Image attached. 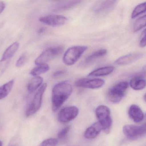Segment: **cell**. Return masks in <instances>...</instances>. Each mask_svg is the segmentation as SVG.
<instances>
[{
  "mask_svg": "<svg viewBox=\"0 0 146 146\" xmlns=\"http://www.w3.org/2000/svg\"><path fill=\"white\" fill-rule=\"evenodd\" d=\"M72 91V87L68 81H62L56 84L52 90V110H58L71 96Z\"/></svg>",
  "mask_w": 146,
  "mask_h": 146,
  "instance_id": "obj_1",
  "label": "cell"
},
{
  "mask_svg": "<svg viewBox=\"0 0 146 146\" xmlns=\"http://www.w3.org/2000/svg\"><path fill=\"white\" fill-rule=\"evenodd\" d=\"M96 117L105 133H110L112 127V121L110 109L107 106L100 105L95 110Z\"/></svg>",
  "mask_w": 146,
  "mask_h": 146,
  "instance_id": "obj_2",
  "label": "cell"
},
{
  "mask_svg": "<svg viewBox=\"0 0 146 146\" xmlns=\"http://www.w3.org/2000/svg\"><path fill=\"white\" fill-rule=\"evenodd\" d=\"M128 87V83L126 81H121L115 84L108 90L107 94L108 100L113 103L121 102Z\"/></svg>",
  "mask_w": 146,
  "mask_h": 146,
  "instance_id": "obj_3",
  "label": "cell"
},
{
  "mask_svg": "<svg viewBox=\"0 0 146 146\" xmlns=\"http://www.w3.org/2000/svg\"><path fill=\"white\" fill-rule=\"evenodd\" d=\"M87 49V46L85 45H77L70 47L64 53L63 62L68 66L74 65Z\"/></svg>",
  "mask_w": 146,
  "mask_h": 146,
  "instance_id": "obj_4",
  "label": "cell"
},
{
  "mask_svg": "<svg viewBox=\"0 0 146 146\" xmlns=\"http://www.w3.org/2000/svg\"><path fill=\"white\" fill-rule=\"evenodd\" d=\"M64 49V47L62 45H57L48 48L44 51L35 60V64L38 66L46 64V63L61 55Z\"/></svg>",
  "mask_w": 146,
  "mask_h": 146,
  "instance_id": "obj_5",
  "label": "cell"
},
{
  "mask_svg": "<svg viewBox=\"0 0 146 146\" xmlns=\"http://www.w3.org/2000/svg\"><path fill=\"white\" fill-rule=\"evenodd\" d=\"M47 87V84L44 83L42 85L37 91L32 101L28 106L26 112V116L27 117L33 115L36 113L41 108L43 96Z\"/></svg>",
  "mask_w": 146,
  "mask_h": 146,
  "instance_id": "obj_6",
  "label": "cell"
},
{
  "mask_svg": "<svg viewBox=\"0 0 146 146\" xmlns=\"http://www.w3.org/2000/svg\"><path fill=\"white\" fill-rule=\"evenodd\" d=\"M123 132L129 139H138L146 135V123L141 126L126 125L123 127Z\"/></svg>",
  "mask_w": 146,
  "mask_h": 146,
  "instance_id": "obj_7",
  "label": "cell"
},
{
  "mask_svg": "<svg viewBox=\"0 0 146 146\" xmlns=\"http://www.w3.org/2000/svg\"><path fill=\"white\" fill-rule=\"evenodd\" d=\"M68 19L66 16L60 15H49L41 17L39 21L50 26L59 27L65 25Z\"/></svg>",
  "mask_w": 146,
  "mask_h": 146,
  "instance_id": "obj_8",
  "label": "cell"
},
{
  "mask_svg": "<svg viewBox=\"0 0 146 146\" xmlns=\"http://www.w3.org/2000/svg\"><path fill=\"white\" fill-rule=\"evenodd\" d=\"M79 114V109L76 106L65 107L61 110L58 115V119L61 123H66L74 119Z\"/></svg>",
  "mask_w": 146,
  "mask_h": 146,
  "instance_id": "obj_9",
  "label": "cell"
},
{
  "mask_svg": "<svg viewBox=\"0 0 146 146\" xmlns=\"http://www.w3.org/2000/svg\"><path fill=\"white\" fill-rule=\"evenodd\" d=\"M105 81L100 79H88L86 78L79 79L75 82L77 87L88 89H98L101 88L105 84Z\"/></svg>",
  "mask_w": 146,
  "mask_h": 146,
  "instance_id": "obj_10",
  "label": "cell"
},
{
  "mask_svg": "<svg viewBox=\"0 0 146 146\" xmlns=\"http://www.w3.org/2000/svg\"><path fill=\"white\" fill-rule=\"evenodd\" d=\"M116 3L115 1H98L94 6V12L99 15L107 13L114 8Z\"/></svg>",
  "mask_w": 146,
  "mask_h": 146,
  "instance_id": "obj_11",
  "label": "cell"
},
{
  "mask_svg": "<svg viewBox=\"0 0 146 146\" xmlns=\"http://www.w3.org/2000/svg\"><path fill=\"white\" fill-rule=\"evenodd\" d=\"M143 54L140 53H131L121 57L116 60L115 63L118 65H124L130 64L141 58Z\"/></svg>",
  "mask_w": 146,
  "mask_h": 146,
  "instance_id": "obj_12",
  "label": "cell"
},
{
  "mask_svg": "<svg viewBox=\"0 0 146 146\" xmlns=\"http://www.w3.org/2000/svg\"><path fill=\"white\" fill-rule=\"evenodd\" d=\"M130 118L136 123L142 121L144 118V114L142 110L136 105H132L128 111Z\"/></svg>",
  "mask_w": 146,
  "mask_h": 146,
  "instance_id": "obj_13",
  "label": "cell"
},
{
  "mask_svg": "<svg viewBox=\"0 0 146 146\" xmlns=\"http://www.w3.org/2000/svg\"><path fill=\"white\" fill-rule=\"evenodd\" d=\"M102 130L99 123L95 122L87 129L84 133V136L86 139H95L98 136Z\"/></svg>",
  "mask_w": 146,
  "mask_h": 146,
  "instance_id": "obj_14",
  "label": "cell"
},
{
  "mask_svg": "<svg viewBox=\"0 0 146 146\" xmlns=\"http://www.w3.org/2000/svg\"><path fill=\"white\" fill-rule=\"evenodd\" d=\"M80 1H59L54 5L53 9L56 11H62L70 9L80 3Z\"/></svg>",
  "mask_w": 146,
  "mask_h": 146,
  "instance_id": "obj_15",
  "label": "cell"
},
{
  "mask_svg": "<svg viewBox=\"0 0 146 146\" xmlns=\"http://www.w3.org/2000/svg\"><path fill=\"white\" fill-rule=\"evenodd\" d=\"M129 85L134 90L136 91L143 90L146 87V80L145 77L139 74L131 79Z\"/></svg>",
  "mask_w": 146,
  "mask_h": 146,
  "instance_id": "obj_16",
  "label": "cell"
},
{
  "mask_svg": "<svg viewBox=\"0 0 146 146\" xmlns=\"http://www.w3.org/2000/svg\"><path fill=\"white\" fill-rule=\"evenodd\" d=\"M19 43L15 42L9 45L3 52L1 60L3 61H10L19 48Z\"/></svg>",
  "mask_w": 146,
  "mask_h": 146,
  "instance_id": "obj_17",
  "label": "cell"
},
{
  "mask_svg": "<svg viewBox=\"0 0 146 146\" xmlns=\"http://www.w3.org/2000/svg\"><path fill=\"white\" fill-rule=\"evenodd\" d=\"M115 69L113 66H106L99 68L90 72L88 76L89 77H100L109 75L112 73Z\"/></svg>",
  "mask_w": 146,
  "mask_h": 146,
  "instance_id": "obj_18",
  "label": "cell"
},
{
  "mask_svg": "<svg viewBox=\"0 0 146 146\" xmlns=\"http://www.w3.org/2000/svg\"><path fill=\"white\" fill-rule=\"evenodd\" d=\"M43 79L40 76H35L31 80L27 86L29 92L33 93L42 85Z\"/></svg>",
  "mask_w": 146,
  "mask_h": 146,
  "instance_id": "obj_19",
  "label": "cell"
},
{
  "mask_svg": "<svg viewBox=\"0 0 146 146\" xmlns=\"http://www.w3.org/2000/svg\"><path fill=\"white\" fill-rule=\"evenodd\" d=\"M14 80H11L0 87V100L5 98L10 93L13 87Z\"/></svg>",
  "mask_w": 146,
  "mask_h": 146,
  "instance_id": "obj_20",
  "label": "cell"
},
{
  "mask_svg": "<svg viewBox=\"0 0 146 146\" xmlns=\"http://www.w3.org/2000/svg\"><path fill=\"white\" fill-rule=\"evenodd\" d=\"M107 51L106 49H101L92 53L85 59L84 63L86 64L91 63L98 58L102 57L107 54Z\"/></svg>",
  "mask_w": 146,
  "mask_h": 146,
  "instance_id": "obj_21",
  "label": "cell"
},
{
  "mask_svg": "<svg viewBox=\"0 0 146 146\" xmlns=\"http://www.w3.org/2000/svg\"><path fill=\"white\" fill-rule=\"evenodd\" d=\"M50 67L47 64L38 65L37 67L32 69L30 72V74L33 76H38L40 75L45 73L49 70Z\"/></svg>",
  "mask_w": 146,
  "mask_h": 146,
  "instance_id": "obj_22",
  "label": "cell"
},
{
  "mask_svg": "<svg viewBox=\"0 0 146 146\" xmlns=\"http://www.w3.org/2000/svg\"><path fill=\"white\" fill-rule=\"evenodd\" d=\"M146 26V15L139 18L135 21L133 27V31L135 32H136Z\"/></svg>",
  "mask_w": 146,
  "mask_h": 146,
  "instance_id": "obj_23",
  "label": "cell"
},
{
  "mask_svg": "<svg viewBox=\"0 0 146 146\" xmlns=\"http://www.w3.org/2000/svg\"><path fill=\"white\" fill-rule=\"evenodd\" d=\"M146 12V2L137 5L133 10L132 13V18L133 19L137 17L141 14Z\"/></svg>",
  "mask_w": 146,
  "mask_h": 146,
  "instance_id": "obj_24",
  "label": "cell"
},
{
  "mask_svg": "<svg viewBox=\"0 0 146 146\" xmlns=\"http://www.w3.org/2000/svg\"><path fill=\"white\" fill-rule=\"evenodd\" d=\"M58 142L57 139L50 138L42 141L39 146H56Z\"/></svg>",
  "mask_w": 146,
  "mask_h": 146,
  "instance_id": "obj_25",
  "label": "cell"
},
{
  "mask_svg": "<svg viewBox=\"0 0 146 146\" xmlns=\"http://www.w3.org/2000/svg\"><path fill=\"white\" fill-rule=\"evenodd\" d=\"M27 59V53H23L18 59L15 63V66L17 67H21L25 65Z\"/></svg>",
  "mask_w": 146,
  "mask_h": 146,
  "instance_id": "obj_26",
  "label": "cell"
},
{
  "mask_svg": "<svg viewBox=\"0 0 146 146\" xmlns=\"http://www.w3.org/2000/svg\"><path fill=\"white\" fill-rule=\"evenodd\" d=\"M71 129L70 126H67L62 129L58 134V138L60 140H62L66 137L68 133Z\"/></svg>",
  "mask_w": 146,
  "mask_h": 146,
  "instance_id": "obj_27",
  "label": "cell"
},
{
  "mask_svg": "<svg viewBox=\"0 0 146 146\" xmlns=\"http://www.w3.org/2000/svg\"><path fill=\"white\" fill-rule=\"evenodd\" d=\"M10 61H3L0 60V76L5 72L8 66Z\"/></svg>",
  "mask_w": 146,
  "mask_h": 146,
  "instance_id": "obj_28",
  "label": "cell"
},
{
  "mask_svg": "<svg viewBox=\"0 0 146 146\" xmlns=\"http://www.w3.org/2000/svg\"><path fill=\"white\" fill-rule=\"evenodd\" d=\"M139 45L142 48L146 46V28L141 33Z\"/></svg>",
  "mask_w": 146,
  "mask_h": 146,
  "instance_id": "obj_29",
  "label": "cell"
},
{
  "mask_svg": "<svg viewBox=\"0 0 146 146\" xmlns=\"http://www.w3.org/2000/svg\"><path fill=\"white\" fill-rule=\"evenodd\" d=\"M66 71L65 70H60L58 71H56L53 74V76L54 78H56L58 77H60V76H62V75H65Z\"/></svg>",
  "mask_w": 146,
  "mask_h": 146,
  "instance_id": "obj_30",
  "label": "cell"
},
{
  "mask_svg": "<svg viewBox=\"0 0 146 146\" xmlns=\"http://www.w3.org/2000/svg\"><path fill=\"white\" fill-rule=\"evenodd\" d=\"M6 7V4L2 1H0V14L1 13Z\"/></svg>",
  "mask_w": 146,
  "mask_h": 146,
  "instance_id": "obj_31",
  "label": "cell"
},
{
  "mask_svg": "<svg viewBox=\"0 0 146 146\" xmlns=\"http://www.w3.org/2000/svg\"><path fill=\"white\" fill-rule=\"evenodd\" d=\"M144 99H145V101L146 102V94L144 96Z\"/></svg>",
  "mask_w": 146,
  "mask_h": 146,
  "instance_id": "obj_32",
  "label": "cell"
},
{
  "mask_svg": "<svg viewBox=\"0 0 146 146\" xmlns=\"http://www.w3.org/2000/svg\"><path fill=\"white\" fill-rule=\"evenodd\" d=\"M0 146H2V142L0 141Z\"/></svg>",
  "mask_w": 146,
  "mask_h": 146,
  "instance_id": "obj_33",
  "label": "cell"
},
{
  "mask_svg": "<svg viewBox=\"0 0 146 146\" xmlns=\"http://www.w3.org/2000/svg\"></svg>",
  "mask_w": 146,
  "mask_h": 146,
  "instance_id": "obj_34",
  "label": "cell"
}]
</instances>
